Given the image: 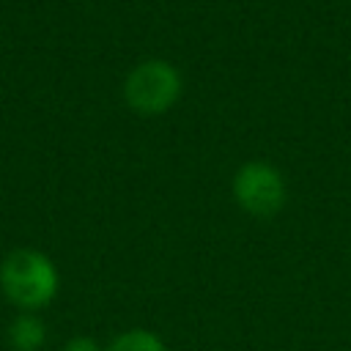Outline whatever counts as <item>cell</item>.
<instances>
[{
    "label": "cell",
    "instance_id": "1",
    "mask_svg": "<svg viewBox=\"0 0 351 351\" xmlns=\"http://www.w3.org/2000/svg\"><path fill=\"white\" fill-rule=\"evenodd\" d=\"M60 277L49 255L38 250H14L0 266V288L11 304L25 313L47 307L58 293Z\"/></svg>",
    "mask_w": 351,
    "mask_h": 351
},
{
    "label": "cell",
    "instance_id": "2",
    "mask_svg": "<svg viewBox=\"0 0 351 351\" xmlns=\"http://www.w3.org/2000/svg\"><path fill=\"white\" fill-rule=\"evenodd\" d=\"M181 88H184V82H181L178 69L167 60L151 58V60L137 63L129 71V77L123 82V96L134 112L162 115L178 101Z\"/></svg>",
    "mask_w": 351,
    "mask_h": 351
},
{
    "label": "cell",
    "instance_id": "3",
    "mask_svg": "<svg viewBox=\"0 0 351 351\" xmlns=\"http://www.w3.org/2000/svg\"><path fill=\"white\" fill-rule=\"evenodd\" d=\"M230 189H233L236 203H239L250 217H258V219L274 217V214L285 206V197H288L282 173H280L274 165L261 162V159L241 165V167L233 173Z\"/></svg>",
    "mask_w": 351,
    "mask_h": 351
},
{
    "label": "cell",
    "instance_id": "4",
    "mask_svg": "<svg viewBox=\"0 0 351 351\" xmlns=\"http://www.w3.org/2000/svg\"><path fill=\"white\" fill-rule=\"evenodd\" d=\"M8 343L14 351H41L47 343V326L38 315L22 313L8 326Z\"/></svg>",
    "mask_w": 351,
    "mask_h": 351
},
{
    "label": "cell",
    "instance_id": "5",
    "mask_svg": "<svg viewBox=\"0 0 351 351\" xmlns=\"http://www.w3.org/2000/svg\"><path fill=\"white\" fill-rule=\"evenodd\" d=\"M104 351H167V343L162 340V335H156L154 329H123L118 332Z\"/></svg>",
    "mask_w": 351,
    "mask_h": 351
},
{
    "label": "cell",
    "instance_id": "6",
    "mask_svg": "<svg viewBox=\"0 0 351 351\" xmlns=\"http://www.w3.org/2000/svg\"><path fill=\"white\" fill-rule=\"evenodd\" d=\"M63 351H104V346H99L90 335H77L63 346Z\"/></svg>",
    "mask_w": 351,
    "mask_h": 351
}]
</instances>
